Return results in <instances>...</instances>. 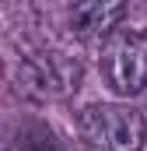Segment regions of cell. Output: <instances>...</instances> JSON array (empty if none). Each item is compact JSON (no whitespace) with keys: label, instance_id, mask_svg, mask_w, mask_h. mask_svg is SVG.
Masks as SVG:
<instances>
[{"label":"cell","instance_id":"1","mask_svg":"<svg viewBox=\"0 0 147 151\" xmlns=\"http://www.w3.org/2000/svg\"><path fill=\"white\" fill-rule=\"evenodd\" d=\"M77 134L91 151H144L147 116L126 102H91L77 113Z\"/></svg>","mask_w":147,"mask_h":151},{"label":"cell","instance_id":"2","mask_svg":"<svg viewBox=\"0 0 147 151\" xmlns=\"http://www.w3.org/2000/svg\"><path fill=\"white\" fill-rule=\"evenodd\" d=\"M7 74L11 88L46 102V99H67L81 84V60L67 53H18L14 60H7Z\"/></svg>","mask_w":147,"mask_h":151},{"label":"cell","instance_id":"3","mask_svg":"<svg viewBox=\"0 0 147 151\" xmlns=\"http://www.w3.org/2000/svg\"><path fill=\"white\" fill-rule=\"evenodd\" d=\"M102 81L112 95L133 99L147 88V35L140 32H112L102 42L98 56Z\"/></svg>","mask_w":147,"mask_h":151},{"label":"cell","instance_id":"4","mask_svg":"<svg viewBox=\"0 0 147 151\" xmlns=\"http://www.w3.org/2000/svg\"><path fill=\"white\" fill-rule=\"evenodd\" d=\"M126 18V0H77L70 7V32L77 39H109Z\"/></svg>","mask_w":147,"mask_h":151}]
</instances>
